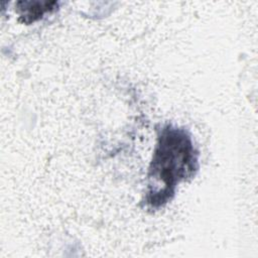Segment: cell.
Masks as SVG:
<instances>
[{"instance_id": "cell-1", "label": "cell", "mask_w": 258, "mask_h": 258, "mask_svg": "<svg viewBox=\"0 0 258 258\" xmlns=\"http://www.w3.org/2000/svg\"><path fill=\"white\" fill-rule=\"evenodd\" d=\"M197 169L198 152L189 134L172 125L163 126L149 165L145 204L154 209L165 205L174 196L176 185Z\"/></svg>"}, {"instance_id": "cell-2", "label": "cell", "mask_w": 258, "mask_h": 258, "mask_svg": "<svg viewBox=\"0 0 258 258\" xmlns=\"http://www.w3.org/2000/svg\"><path fill=\"white\" fill-rule=\"evenodd\" d=\"M55 6H57L55 1H19L17 2V12L23 22L31 23L52 11Z\"/></svg>"}]
</instances>
